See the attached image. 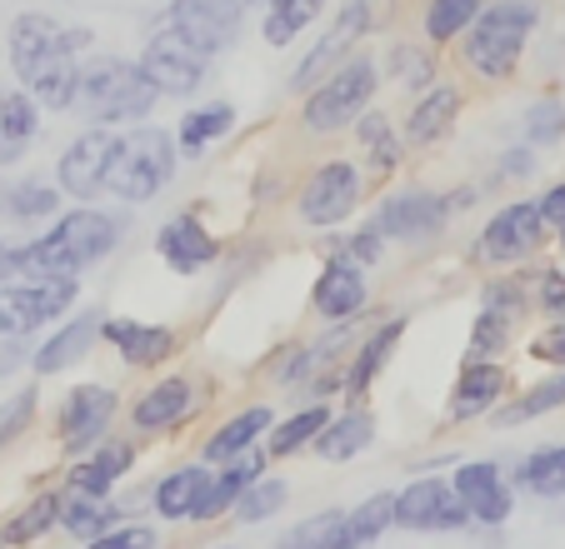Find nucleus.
<instances>
[{
    "instance_id": "f257e3e1",
    "label": "nucleus",
    "mask_w": 565,
    "mask_h": 549,
    "mask_svg": "<svg viewBox=\"0 0 565 549\" xmlns=\"http://www.w3.org/2000/svg\"><path fill=\"white\" fill-rule=\"evenodd\" d=\"M75 45L81 41L45 11H25L11 21L6 55H11V71H15V80H21V90L41 110L75 106V80H81V55H75Z\"/></svg>"
},
{
    "instance_id": "f03ea898",
    "label": "nucleus",
    "mask_w": 565,
    "mask_h": 549,
    "mask_svg": "<svg viewBox=\"0 0 565 549\" xmlns=\"http://www.w3.org/2000/svg\"><path fill=\"white\" fill-rule=\"evenodd\" d=\"M120 240L116 215L81 205L71 215H55L45 235L21 240V280H45V274H81L100 265Z\"/></svg>"
},
{
    "instance_id": "7ed1b4c3",
    "label": "nucleus",
    "mask_w": 565,
    "mask_h": 549,
    "mask_svg": "<svg viewBox=\"0 0 565 549\" xmlns=\"http://www.w3.org/2000/svg\"><path fill=\"white\" fill-rule=\"evenodd\" d=\"M541 25V0H486L470 31L460 35V65L476 80H511L521 71V55Z\"/></svg>"
},
{
    "instance_id": "20e7f679",
    "label": "nucleus",
    "mask_w": 565,
    "mask_h": 549,
    "mask_svg": "<svg viewBox=\"0 0 565 549\" xmlns=\"http://www.w3.org/2000/svg\"><path fill=\"white\" fill-rule=\"evenodd\" d=\"M181 170V150L175 136L160 126H130L126 136H116L106 160V195L126 205H146L156 201Z\"/></svg>"
},
{
    "instance_id": "39448f33",
    "label": "nucleus",
    "mask_w": 565,
    "mask_h": 549,
    "mask_svg": "<svg viewBox=\"0 0 565 549\" xmlns=\"http://www.w3.org/2000/svg\"><path fill=\"white\" fill-rule=\"evenodd\" d=\"M160 100V90L140 75L136 61H120V55H90L81 65V80H75V106L96 126H130V120H146L150 106Z\"/></svg>"
},
{
    "instance_id": "423d86ee",
    "label": "nucleus",
    "mask_w": 565,
    "mask_h": 549,
    "mask_svg": "<svg viewBox=\"0 0 565 549\" xmlns=\"http://www.w3.org/2000/svg\"><path fill=\"white\" fill-rule=\"evenodd\" d=\"M375 90H381V61L371 51H355L351 61H341L326 80L300 96V130L306 136H341L371 110Z\"/></svg>"
},
{
    "instance_id": "0eeeda50",
    "label": "nucleus",
    "mask_w": 565,
    "mask_h": 549,
    "mask_svg": "<svg viewBox=\"0 0 565 549\" xmlns=\"http://www.w3.org/2000/svg\"><path fill=\"white\" fill-rule=\"evenodd\" d=\"M365 170L345 155L320 160L316 170L306 175V185L296 191V220L306 230H335L345 225L355 211H361V195H365Z\"/></svg>"
},
{
    "instance_id": "6e6552de",
    "label": "nucleus",
    "mask_w": 565,
    "mask_h": 549,
    "mask_svg": "<svg viewBox=\"0 0 565 549\" xmlns=\"http://www.w3.org/2000/svg\"><path fill=\"white\" fill-rule=\"evenodd\" d=\"M120 415V390L116 385H71L65 400L55 405V444H61L65 460H81L86 450H96L100 440L110 434Z\"/></svg>"
},
{
    "instance_id": "1a4fd4ad",
    "label": "nucleus",
    "mask_w": 565,
    "mask_h": 549,
    "mask_svg": "<svg viewBox=\"0 0 565 549\" xmlns=\"http://www.w3.org/2000/svg\"><path fill=\"white\" fill-rule=\"evenodd\" d=\"M551 225L541 220V205L535 201H511L486 220V230L476 235V265H491V270H515L531 255H541Z\"/></svg>"
},
{
    "instance_id": "9d476101",
    "label": "nucleus",
    "mask_w": 565,
    "mask_h": 549,
    "mask_svg": "<svg viewBox=\"0 0 565 549\" xmlns=\"http://www.w3.org/2000/svg\"><path fill=\"white\" fill-rule=\"evenodd\" d=\"M81 300L75 274H45V280H15L0 286V340H21L31 330L61 320Z\"/></svg>"
},
{
    "instance_id": "9b49d317",
    "label": "nucleus",
    "mask_w": 565,
    "mask_h": 549,
    "mask_svg": "<svg viewBox=\"0 0 565 549\" xmlns=\"http://www.w3.org/2000/svg\"><path fill=\"white\" fill-rule=\"evenodd\" d=\"M375 21H381V15H375V0H341V11H335L331 31H326V35H320V41L306 51V61L296 65L290 85H296L300 96H306L310 85H320L341 61H351L355 51H365V35L375 31Z\"/></svg>"
},
{
    "instance_id": "f8f14e48",
    "label": "nucleus",
    "mask_w": 565,
    "mask_h": 549,
    "mask_svg": "<svg viewBox=\"0 0 565 549\" xmlns=\"http://www.w3.org/2000/svg\"><path fill=\"white\" fill-rule=\"evenodd\" d=\"M140 75H146L150 85H156L160 96H195L205 85V75H211V61H205L195 45H185L181 35L166 25V31H156L146 41V51H140Z\"/></svg>"
},
{
    "instance_id": "ddd939ff",
    "label": "nucleus",
    "mask_w": 565,
    "mask_h": 549,
    "mask_svg": "<svg viewBox=\"0 0 565 549\" xmlns=\"http://www.w3.org/2000/svg\"><path fill=\"white\" fill-rule=\"evenodd\" d=\"M241 15H246L241 0H171L166 25H171L185 45H195L205 61H215V55H225L235 45Z\"/></svg>"
},
{
    "instance_id": "4468645a",
    "label": "nucleus",
    "mask_w": 565,
    "mask_h": 549,
    "mask_svg": "<svg viewBox=\"0 0 565 549\" xmlns=\"http://www.w3.org/2000/svg\"><path fill=\"white\" fill-rule=\"evenodd\" d=\"M450 215H456L450 201L436 191H391L375 211V225L395 245H430L450 225Z\"/></svg>"
},
{
    "instance_id": "2eb2a0df",
    "label": "nucleus",
    "mask_w": 565,
    "mask_h": 549,
    "mask_svg": "<svg viewBox=\"0 0 565 549\" xmlns=\"http://www.w3.org/2000/svg\"><path fill=\"white\" fill-rule=\"evenodd\" d=\"M525 310H531V290H525V280H511V274L486 280L476 330H470V355H491V359L501 355V349L515 340V325L525 320Z\"/></svg>"
},
{
    "instance_id": "dca6fc26",
    "label": "nucleus",
    "mask_w": 565,
    "mask_h": 549,
    "mask_svg": "<svg viewBox=\"0 0 565 549\" xmlns=\"http://www.w3.org/2000/svg\"><path fill=\"white\" fill-rule=\"evenodd\" d=\"M201 410V380L191 375H160L130 400V430L136 434H171Z\"/></svg>"
},
{
    "instance_id": "f3484780",
    "label": "nucleus",
    "mask_w": 565,
    "mask_h": 549,
    "mask_svg": "<svg viewBox=\"0 0 565 549\" xmlns=\"http://www.w3.org/2000/svg\"><path fill=\"white\" fill-rule=\"evenodd\" d=\"M470 515L460 505L456 485L440 475L411 480L401 495H395V529H416V535H440V529H466Z\"/></svg>"
},
{
    "instance_id": "a211bd4d",
    "label": "nucleus",
    "mask_w": 565,
    "mask_h": 549,
    "mask_svg": "<svg viewBox=\"0 0 565 549\" xmlns=\"http://www.w3.org/2000/svg\"><path fill=\"white\" fill-rule=\"evenodd\" d=\"M110 146H116V130L110 126H90L61 150L55 160V185L61 195L71 201L90 205L96 195H106V160H110Z\"/></svg>"
},
{
    "instance_id": "6ab92c4d",
    "label": "nucleus",
    "mask_w": 565,
    "mask_h": 549,
    "mask_svg": "<svg viewBox=\"0 0 565 549\" xmlns=\"http://www.w3.org/2000/svg\"><path fill=\"white\" fill-rule=\"evenodd\" d=\"M505 390H511V370H505L501 359H491V355H466V365H460L456 385H450V410H446V420H450V424L486 420V415H495V405L505 400Z\"/></svg>"
},
{
    "instance_id": "aec40b11",
    "label": "nucleus",
    "mask_w": 565,
    "mask_h": 549,
    "mask_svg": "<svg viewBox=\"0 0 565 549\" xmlns=\"http://www.w3.org/2000/svg\"><path fill=\"white\" fill-rule=\"evenodd\" d=\"M460 505H466L470 525H505L515 509V495L505 485V470L495 460H466V465L450 475Z\"/></svg>"
},
{
    "instance_id": "412c9836",
    "label": "nucleus",
    "mask_w": 565,
    "mask_h": 549,
    "mask_svg": "<svg viewBox=\"0 0 565 549\" xmlns=\"http://www.w3.org/2000/svg\"><path fill=\"white\" fill-rule=\"evenodd\" d=\"M406 330H411V315H391V320H381L371 335H361L355 355L341 365V390L351 405H365V395H371V385L385 375V365H391L395 345L406 340Z\"/></svg>"
},
{
    "instance_id": "4be33fe9",
    "label": "nucleus",
    "mask_w": 565,
    "mask_h": 549,
    "mask_svg": "<svg viewBox=\"0 0 565 549\" xmlns=\"http://www.w3.org/2000/svg\"><path fill=\"white\" fill-rule=\"evenodd\" d=\"M100 340L116 345V355L126 359L130 370H160L181 349V335L171 325H146V320H126V315L100 320Z\"/></svg>"
},
{
    "instance_id": "5701e85b",
    "label": "nucleus",
    "mask_w": 565,
    "mask_h": 549,
    "mask_svg": "<svg viewBox=\"0 0 565 549\" xmlns=\"http://www.w3.org/2000/svg\"><path fill=\"white\" fill-rule=\"evenodd\" d=\"M460 110H466V90H460L456 80H436V85H426V90L416 96V106L406 110L401 140H406V146H416V150L440 146V140H446L450 130H456Z\"/></svg>"
},
{
    "instance_id": "b1692460",
    "label": "nucleus",
    "mask_w": 565,
    "mask_h": 549,
    "mask_svg": "<svg viewBox=\"0 0 565 549\" xmlns=\"http://www.w3.org/2000/svg\"><path fill=\"white\" fill-rule=\"evenodd\" d=\"M310 305H316L320 320H361V310L371 305V286H365V265L345 260H326V270L316 274V290H310Z\"/></svg>"
},
{
    "instance_id": "393cba45",
    "label": "nucleus",
    "mask_w": 565,
    "mask_h": 549,
    "mask_svg": "<svg viewBox=\"0 0 565 549\" xmlns=\"http://www.w3.org/2000/svg\"><path fill=\"white\" fill-rule=\"evenodd\" d=\"M156 250L160 260L171 265L175 274H201L205 265L221 260V240L211 235V225L201 220V215H171V220L156 230Z\"/></svg>"
},
{
    "instance_id": "a878e982",
    "label": "nucleus",
    "mask_w": 565,
    "mask_h": 549,
    "mask_svg": "<svg viewBox=\"0 0 565 549\" xmlns=\"http://www.w3.org/2000/svg\"><path fill=\"white\" fill-rule=\"evenodd\" d=\"M140 450L130 440H100L96 450H86L81 460L71 465V475H65V485L75 489V495H100L110 499V489L120 485V480L136 470Z\"/></svg>"
},
{
    "instance_id": "bb28decb",
    "label": "nucleus",
    "mask_w": 565,
    "mask_h": 549,
    "mask_svg": "<svg viewBox=\"0 0 565 549\" xmlns=\"http://www.w3.org/2000/svg\"><path fill=\"white\" fill-rule=\"evenodd\" d=\"M276 424V415H270V405H246V410H235L231 420H221L211 434H205L201 444V465H231V460H241V454H250L260 440H266V430Z\"/></svg>"
},
{
    "instance_id": "cd10ccee",
    "label": "nucleus",
    "mask_w": 565,
    "mask_h": 549,
    "mask_svg": "<svg viewBox=\"0 0 565 549\" xmlns=\"http://www.w3.org/2000/svg\"><path fill=\"white\" fill-rule=\"evenodd\" d=\"M256 475H266V454L260 450L241 454L231 465H215L211 480H205V489H201V499H195V509H191V525H215L221 515H231V505L241 499V489H246Z\"/></svg>"
},
{
    "instance_id": "c85d7f7f",
    "label": "nucleus",
    "mask_w": 565,
    "mask_h": 549,
    "mask_svg": "<svg viewBox=\"0 0 565 549\" xmlns=\"http://www.w3.org/2000/svg\"><path fill=\"white\" fill-rule=\"evenodd\" d=\"M100 320L106 315H96V310H86V315H71L65 325H55L51 335H45V345L35 349V375H61V370H71V365H81V359L96 349V340H100Z\"/></svg>"
},
{
    "instance_id": "c756f323",
    "label": "nucleus",
    "mask_w": 565,
    "mask_h": 549,
    "mask_svg": "<svg viewBox=\"0 0 565 549\" xmlns=\"http://www.w3.org/2000/svg\"><path fill=\"white\" fill-rule=\"evenodd\" d=\"M371 444H375V415L345 410V415H331V420H326V430L316 434L310 454L326 460V465H351V460H361Z\"/></svg>"
},
{
    "instance_id": "7c9ffc66",
    "label": "nucleus",
    "mask_w": 565,
    "mask_h": 549,
    "mask_svg": "<svg viewBox=\"0 0 565 549\" xmlns=\"http://www.w3.org/2000/svg\"><path fill=\"white\" fill-rule=\"evenodd\" d=\"M351 130H355V140H361L365 165H371L375 180H385V175H395V170H401V160H406V140H401V126H395L391 116L365 110ZM371 175H365V180H371Z\"/></svg>"
},
{
    "instance_id": "2f4dec72",
    "label": "nucleus",
    "mask_w": 565,
    "mask_h": 549,
    "mask_svg": "<svg viewBox=\"0 0 565 549\" xmlns=\"http://www.w3.org/2000/svg\"><path fill=\"white\" fill-rule=\"evenodd\" d=\"M205 480H211V465H181V470H171V475H160L156 489H150L156 515L166 519V525H191V509H195V499H201Z\"/></svg>"
},
{
    "instance_id": "473e14b6",
    "label": "nucleus",
    "mask_w": 565,
    "mask_h": 549,
    "mask_svg": "<svg viewBox=\"0 0 565 549\" xmlns=\"http://www.w3.org/2000/svg\"><path fill=\"white\" fill-rule=\"evenodd\" d=\"M395 529V495H365L355 509H341V529H335L331 549H371L375 539Z\"/></svg>"
},
{
    "instance_id": "72a5a7b5",
    "label": "nucleus",
    "mask_w": 565,
    "mask_h": 549,
    "mask_svg": "<svg viewBox=\"0 0 565 549\" xmlns=\"http://www.w3.org/2000/svg\"><path fill=\"white\" fill-rule=\"evenodd\" d=\"M55 525H61V489H41V495H31L15 515H6V525H0V549H25L51 535Z\"/></svg>"
},
{
    "instance_id": "f704fd0d",
    "label": "nucleus",
    "mask_w": 565,
    "mask_h": 549,
    "mask_svg": "<svg viewBox=\"0 0 565 549\" xmlns=\"http://www.w3.org/2000/svg\"><path fill=\"white\" fill-rule=\"evenodd\" d=\"M35 130H41V106L25 90H0V165L21 160Z\"/></svg>"
},
{
    "instance_id": "c9c22d12",
    "label": "nucleus",
    "mask_w": 565,
    "mask_h": 549,
    "mask_svg": "<svg viewBox=\"0 0 565 549\" xmlns=\"http://www.w3.org/2000/svg\"><path fill=\"white\" fill-rule=\"evenodd\" d=\"M231 130H235V106L211 100V106H201V110H185V120L175 126V150H181L185 160H201L205 150H211L215 140H225Z\"/></svg>"
},
{
    "instance_id": "e433bc0d",
    "label": "nucleus",
    "mask_w": 565,
    "mask_h": 549,
    "mask_svg": "<svg viewBox=\"0 0 565 549\" xmlns=\"http://www.w3.org/2000/svg\"><path fill=\"white\" fill-rule=\"evenodd\" d=\"M326 420H331V410H326V405H300L296 415H286L280 424H270L260 444H266L270 460H290V454H300V450H310V444H316V434L326 430Z\"/></svg>"
},
{
    "instance_id": "4c0bfd02",
    "label": "nucleus",
    "mask_w": 565,
    "mask_h": 549,
    "mask_svg": "<svg viewBox=\"0 0 565 549\" xmlns=\"http://www.w3.org/2000/svg\"><path fill=\"white\" fill-rule=\"evenodd\" d=\"M110 525H120V515H116V505H110V499L61 489V525H55V529H65V535L75 539V545L96 539L100 529H110Z\"/></svg>"
},
{
    "instance_id": "58836bf2",
    "label": "nucleus",
    "mask_w": 565,
    "mask_h": 549,
    "mask_svg": "<svg viewBox=\"0 0 565 549\" xmlns=\"http://www.w3.org/2000/svg\"><path fill=\"white\" fill-rule=\"evenodd\" d=\"M480 6H486V0H426V11H420V35H426V45H436V51L456 45L460 35L470 31V21L480 15Z\"/></svg>"
},
{
    "instance_id": "ea45409f",
    "label": "nucleus",
    "mask_w": 565,
    "mask_h": 549,
    "mask_svg": "<svg viewBox=\"0 0 565 549\" xmlns=\"http://www.w3.org/2000/svg\"><path fill=\"white\" fill-rule=\"evenodd\" d=\"M385 75H391V85H401V90L420 96L426 85H436V45L395 41L391 51H385Z\"/></svg>"
},
{
    "instance_id": "a19ab883",
    "label": "nucleus",
    "mask_w": 565,
    "mask_h": 549,
    "mask_svg": "<svg viewBox=\"0 0 565 549\" xmlns=\"http://www.w3.org/2000/svg\"><path fill=\"white\" fill-rule=\"evenodd\" d=\"M565 405V365H555L545 380H535L531 390H521L515 395V405H505V410H495V424H531V420H541V415H551V410H561Z\"/></svg>"
},
{
    "instance_id": "79ce46f5",
    "label": "nucleus",
    "mask_w": 565,
    "mask_h": 549,
    "mask_svg": "<svg viewBox=\"0 0 565 549\" xmlns=\"http://www.w3.org/2000/svg\"><path fill=\"white\" fill-rule=\"evenodd\" d=\"M326 11V0H266V15H260V41L286 51L300 31H306L316 15Z\"/></svg>"
},
{
    "instance_id": "37998d69",
    "label": "nucleus",
    "mask_w": 565,
    "mask_h": 549,
    "mask_svg": "<svg viewBox=\"0 0 565 549\" xmlns=\"http://www.w3.org/2000/svg\"><path fill=\"white\" fill-rule=\"evenodd\" d=\"M61 215L55 180H11V225H45Z\"/></svg>"
},
{
    "instance_id": "c03bdc74",
    "label": "nucleus",
    "mask_w": 565,
    "mask_h": 549,
    "mask_svg": "<svg viewBox=\"0 0 565 549\" xmlns=\"http://www.w3.org/2000/svg\"><path fill=\"white\" fill-rule=\"evenodd\" d=\"M521 480L535 499H561L565 495V444H545L521 460Z\"/></svg>"
},
{
    "instance_id": "a18cd8bd",
    "label": "nucleus",
    "mask_w": 565,
    "mask_h": 549,
    "mask_svg": "<svg viewBox=\"0 0 565 549\" xmlns=\"http://www.w3.org/2000/svg\"><path fill=\"white\" fill-rule=\"evenodd\" d=\"M290 499V485L276 475H256L246 489H241V499L231 505V515L241 519V525H266L270 515H280Z\"/></svg>"
},
{
    "instance_id": "49530a36",
    "label": "nucleus",
    "mask_w": 565,
    "mask_h": 549,
    "mask_svg": "<svg viewBox=\"0 0 565 549\" xmlns=\"http://www.w3.org/2000/svg\"><path fill=\"white\" fill-rule=\"evenodd\" d=\"M335 529H341V509H320V515L290 525L286 535L276 539V549H331L335 545Z\"/></svg>"
},
{
    "instance_id": "de8ad7c7",
    "label": "nucleus",
    "mask_w": 565,
    "mask_h": 549,
    "mask_svg": "<svg viewBox=\"0 0 565 549\" xmlns=\"http://www.w3.org/2000/svg\"><path fill=\"white\" fill-rule=\"evenodd\" d=\"M565 140V100H535L525 110V146H555Z\"/></svg>"
},
{
    "instance_id": "09e8293b",
    "label": "nucleus",
    "mask_w": 565,
    "mask_h": 549,
    "mask_svg": "<svg viewBox=\"0 0 565 549\" xmlns=\"http://www.w3.org/2000/svg\"><path fill=\"white\" fill-rule=\"evenodd\" d=\"M156 545H160L156 525H136V519H120V525L100 529L96 539H86L81 549H156Z\"/></svg>"
},
{
    "instance_id": "8fccbe9b",
    "label": "nucleus",
    "mask_w": 565,
    "mask_h": 549,
    "mask_svg": "<svg viewBox=\"0 0 565 549\" xmlns=\"http://www.w3.org/2000/svg\"><path fill=\"white\" fill-rule=\"evenodd\" d=\"M531 305L551 320H565V270H541L531 290Z\"/></svg>"
},
{
    "instance_id": "3c124183",
    "label": "nucleus",
    "mask_w": 565,
    "mask_h": 549,
    "mask_svg": "<svg viewBox=\"0 0 565 549\" xmlns=\"http://www.w3.org/2000/svg\"><path fill=\"white\" fill-rule=\"evenodd\" d=\"M341 255H345V260H355V265H375V260L385 255V235H381V225L365 220L361 230H355L351 240H345V250H341Z\"/></svg>"
},
{
    "instance_id": "603ef678",
    "label": "nucleus",
    "mask_w": 565,
    "mask_h": 549,
    "mask_svg": "<svg viewBox=\"0 0 565 549\" xmlns=\"http://www.w3.org/2000/svg\"><path fill=\"white\" fill-rule=\"evenodd\" d=\"M31 420H35V390H21L11 400V410H0V450H6Z\"/></svg>"
},
{
    "instance_id": "864d4df0",
    "label": "nucleus",
    "mask_w": 565,
    "mask_h": 549,
    "mask_svg": "<svg viewBox=\"0 0 565 549\" xmlns=\"http://www.w3.org/2000/svg\"><path fill=\"white\" fill-rule=\"evenodd\" d=\"M531 355L545 359V365H565V320H555V325H545V335L531 340Z\"/></svg>"
},
{
    "instance_id": "5fc2aeb1",
    "label": "nucleus",
    "mask_w": 565,
    "mask_h": 549,
    "mask_svg": "<svg viewBox=\"0 0 565 549\" xmlns=\"http://www.w3.org/2000/svg\"><path fill=\"white\" fill-rule=\"evenodd\" d=\"M535 175V146H515L501 155V180H531Z\"/></svg>"
},
{
    "instance_id": "6e6d98bb",
    "label": "nucleus",
    "mask_w": 565,
    "mask_h": 549,
    "mask_svg": "<svg viewBox=\"0 0 565 549\" xmlns=\"http://www.w3.org/2000/svg\"><path fill=\"white\" fill-rule=\"evenodd\" d=\"M535 205H541V220L555 230V225L565 220V180H555V185H551V191H545Z\"/></svg>"
},
{
    "instance_id": "4d7b16f0",
    "label": "nucleus",
    "mask_w": 565,
    "mask_h": 549,
    "mask_svg": "<svg viewBox=\"0 0 565 549\" xmlns=\"http://www.w3.org/2000/svg\"><path fill=\"white\" fill-rule=\"evenodd\" d=\"M21 280V245H0V286Z\"/></svg>"
},
{
    "instance_id": "13d9d810",
    "label": "nucleus",
    "mask_w": 565,
    "mask_h": 549,
    "mask_svg": "<svg viewBox=\"0 0 565 549\" xmlns=\"http://www.w3.org/2000/svg\"><path fill=\"white\" fill-rule=\"evenodd\" d=\"M0 225H11V180H0Z\"/></svg>"
},
{
    "instance_id": "bf43d9fd",
    "label": "nucleus",
    "mask_w": 565,
    "mask_h": 549,
    "mask_svg": "<svg viewBox=\"0 0 565 549\" xmlns=\"http://www.w3.org/2000/svg\"><path fill=\"white\" fill-rule=\"evenodd\" d=\"M555 250H561V260H565V220L555 225Z\"/></svg>"
},
{
    "instance_id": "052dcab7",
    "label": "nucleus",
    "mask_w": 565,
    "mask_h": 549,
    "mask_svg": "<svg viewBox=\"0 0 565 549\" xmlns=\"http://www.w3.org/2000/svg\"><path fill=\"white\" fill-rule=\"evenodd\" d=\"M241 6H266V0H241Z\"/></svg>"
},
{
    "instance_id": "680f3d73",
    "label": "nucleus",
    "mask_w": 565,
    "mask_h": 549,
    "mask_svg": "<svg viewBox=\"0 0 565 549\" xmlns=\"http://www.w3.org/2000/svg\"><path fill=\"white\" fill-rule=\"evenodd\" d=\"M221 549H231V545H221Z\"/></svg>"
}]
</instances>
